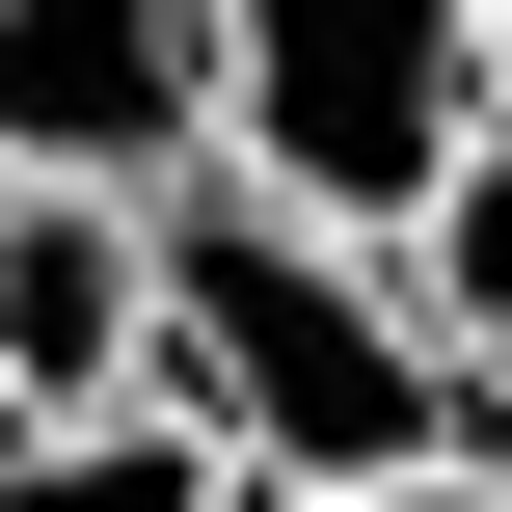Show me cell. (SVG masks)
Masks as SVG:
<instances>
[{
    "instance_id": "obj_1",
    "label": "cell",
    "mask_w": 512,
    "mask_h": 512,
    "mask_svg": "<svg viewBox=\"0 0 512 512\" xmlns=\"http://www.w3.org/2000/svg\"><path fill=\"white\" fill-rule=\"evenodd\" d=\"M162 405H189L243 486H459L512 432L486 378L432 351L405 243H324V216H270L243 162L162 189Z\"/></svg>"
},
{
    "instance_id": "obj_2",
    "label": "cell",
    "mask_w": 512,
    "mask_h": 512,
    "mask_svg": "<svg viewBox=\"0 0 512 512\" xmlns=\"http://www.w3.org/2000/svg\"><path fill=\"white\" fill-rule=\"evenodd\" d=\"M512 108V0H216V162L324 243H405Z\"/></svg>"
},
{
    "instance_id": "obj_3",
    "label": "cell",
    "mask_w": 512,
    "mask_h": 512,
    "mask_svg": "<svg viewBox=\"0 0 512 512\" xmlns=\"http://www.w3.org/2000/svg\"><path fill=\"white\" fill-rule=\"evenodd\" d=\"M216 162V0H0V189H189Z\"/></svg>"
},
{
    "instance_id": "obj_4",
    "label": "cell",
    "mask_w": 512,
    "mask_h": 512,
    "mask_svg": "<svg viewBox=\"0 0 512 512\" xmlns=\"http://www.w3.org/2000/svg\"><path fill=\"white\" fill-rule=\"evenodd\" d=\"M162 378V216L135 189H0V405L81 432Z\"/></svg>"
},
{
    "instance_id": "obj_5",
    "label": "cell",
    "mask_w": 512,
    "mask_h": 512,
    "mask_svg": "<svg viewBox=\"0 0 512 512\" xmlns=\"http://www.w3.org/2000/svg\"><path fill=\"white\" fill-rule=\"evenodd\" d=\"M0 512H270V486L135 378V405H81V432H0Z\"/></svg>"
},
{
    "instance_id": "obj_6",
    "label": "cell",
    "mask_w": 512,
    "mask_h": 512,
    "mask_svg": "<svg viewBox=\"0 0 512 512\" xmlns=\"http://www.w3.org/2000/svg\"><path fill=\"white\" fill-rule=\"evenodd\" d=\"M405 297H432V351H459V378L512 405V108H486V162L405 216Z\"/></svg>"
},
{
    "instance_id": "obj_7",
    "label": "cell",
    "mask_w": 512,
    "mask_h": 512,
    "mask_svg": "<svg viewBox=\"0 0 512 512\" xmlns=\"http://www.w3.org/2000/svg\"><path fill=\"white\" fill-rule=\"evenodd\" d=\"M270 512H512V486H270Z\"/></svg>"
},
{
    "instance_id": "obj_8",
    "label": "cell",
    "mask_w": 512,
    "mask_h": 512,
    "mask_svg": "<svg viewBox=\"0 0 512 512\" xmlns=\"http://www.w3.org/2000/svg\"><path fill=\"white\" fill-rule=\"evenodd\" d=\"M0 432H27V405H0Z\"/></svg>"
}]
</instances>
